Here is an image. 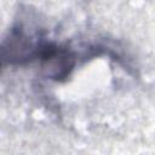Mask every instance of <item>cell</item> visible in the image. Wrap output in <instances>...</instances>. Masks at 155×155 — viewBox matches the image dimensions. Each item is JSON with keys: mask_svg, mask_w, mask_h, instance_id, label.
Masks as SVG:
<instances>
[{"mask_svg": "<svg viewBox=\"0 0 155 155\" xmlns=\"http://www.w3.org/2000/svg\"><path fill=\"white\" fill-rule=\"evenodd\" d=\"M45 38L30 34L22 24L12 27L2 41V65H24L38 61Z\"/></svg>", "mask_w": 155, "mask_h": 155, "instance_id": "obj_1", "label": "cell"}]
</instances>
